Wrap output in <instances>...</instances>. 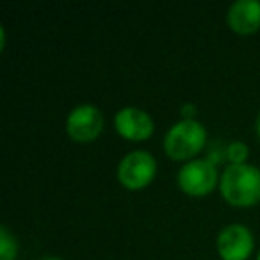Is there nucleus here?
Instances as JSON below:
<instances>
[{
	"label": "nucleus",
	"mask_w": 260,
	"mask_h": 260,
	"mask_svg": "<svg viewBox=\"0 0 260 260\" xmlns=\"http://www.w3.org/2000/svg\"><path fill=\"white\" fill-rule=\"evenodd\" d=\"M223 200L237 209H249L260 203V168L253 164H228L219 177Z\"/></svg>",
	"instance_id": "nucleus-1"
},
{
	"label": "nucleus",
	"mask_w": 260,
	"mask_h": 260,
	"mask_svg": "<svg viewBox=\"0 0 260 260\" xmlns=\"http://www.w3.org/2000/svg\"><path fill=\"white\" fill-rule=\"evenodd\" d=\"M207 128L198 119H180L164 136L162 148L171 160L189 162L207 146Z\"/></svg>",
	"instance_id": "nucleus-2"
},
{
	"label": "nucleus",
	"mask_w": 260,
	"mask_h": 260,
	"mask_svg": "<svg viewBox=\"0 0 260 260\" xmlns=\"http://www.w3.org/2000/svg\"><path fill=\"white\" fill-rule=\"evenodd\" d=\"M118 180L128 191L146 189L157 177V160L146 150H134L123 155L118 164Z\"/></svg>",
	"instance_id": "nucleus-3"
},
{
	"label": "nucleus",
	"mask_w": 260,
	"mask_h": 260,
	"mask_svg": "<svg viewBox=\"0 0 260 260\" xmlns=\"http://www.w3.org/2000/svg\"><path fill=\"white\" fill-rule=\"evenodd\" d=\"M219 177L217 166H214L207 159H192L182 164L177 173V184L184 194L202 198L219 187Z\"/></svg>",
	"instance_id": "nucleus-4"
},
{
	"label": "nucleus",
	"mask_w": 260,
	"mask_h": 260,
	"mask_svg": "<svg viewBox=\"0 0 260 260\" xmlns=\"http://www.w3.org/2000/svg\"><path fill=\"white\" fill-rule=\"evenodd\" d=\"M66 134L79 145L93 143L104 132V114L91 104H80L70 111L66 118Z\"/></svg>",
	"instance_id": "nucleus-5"
},
{
	"label": "nucleus",
	"mask_w": 260,
	"mask_h": 260,
	"mask_svg": "<svg viewBox=\"0 0 260 260\" xmlns=\"http://www.w3.org/2000/svg\"><path fill=\"white\" fill-rule=\"evenodd\" d=\"M216 249L221 260H248L255 249V237L242 223H230L219 230Z\"/></svg>",
	"instance_id": "nucleus-6"
},
{
	"label": "nucleus",
	"mask_w": 260,
	"mask_h": 260,
	"mask_svg": "<svg viewBox=\"0 0 260 260\" xmlns=\"http://www.w3.org/2000/svg\"><path fill=\"white\" fill-rule=\"evenodd\" d=\"M114 130L119 138L132 143L146 141L153 136L155 123L146 111L139 107H123L114 114Z\"/></svg>",
	"instance_id": "nucleus-7"
},
{
	"label": "nucleus",
	"mask_w": 260,
	"mask_h": 260,
	"mask_svg": "<svg viewBox=\"0 0 260 260\" xmlns=\"http://www.w3.org/2000/svg\"><path fill=\"white\" fill-rule=\"evenodd\" d=\"M226 23L232 32L249 36L260 29L258 0H235L226 11Z\"/></svg>",
	"instance_id": "nucleus-8"
},
{
	"label": "nucleus",
	"mask_w": 260,
	"mask_h": 260,
	"mask_svg": "<svg viewBox=\"0 0 260 260\" xmlns=\"http://www.w3.org/2000/svg\"><path fill=\"white\" fill-rule=\"evenodd\" d=\"M18 258V241L6 224L0 226V260Z\"/></svg>",
	"instance_id": "nucleus-9"
},
{
	"label": "nucleus",
	"mask_w": 260,
	"mask_h": 260,
	"mask_svg": "<svg viewBox=\"0 0 260 260\" xmlns=\"http://www.w3.org/2000/svg\"><path fill=\"white\" fill-rule=\"evenodd\" d=\"M249 157V148L242 141L226 143V160L230 164H246Z\"/></svg>",
	"instance_id": "nucleus-10"
},
{
	"label": "nucleus",
	"mask_w": 260,
	"mask_h": 260,
	"mask_svg": "<svg viewBox=\"0 0 260 260\" xmlns=\"http://www.w3.org/2000/svg\"><path fill=\"white\" fill-rule=\"evenodd\" d=\"M205 159L210 160L214 166H217V164H221L223 160H226V145H224L223 141H212L209 145Z\"/></svg>",
	"instance_id": "nucleus-11"
},
{
	"label": "nucleus",
	"mask_w": 260,
	"mask_h": 260,
	"mask_svg": "<svg viewBox=\"0 0 260 260\" xmlns=\"http://www.w3.org/2000/svg\"><path fill=\"white\" fill-rule=\"evenodd\" d=\"M196 111H198V109H196L194 104H185V105H182V109H180L182 119H194Z\"/></svg>",
	"instance_id": "nucleus-12"
},
{
	"label": "nucleus",
	"mask_w": 260,
	"mask_h": 260,
	"mask_svg": "<svg viewBox=\"0 0 260 260\" xmlns=\"http://www.w3.org/2000/svg\"><path fill=\"white\" fill-rule=\"evenodd\" d=\"M255 132H256V138H258V141H260V112H258V116H256V121H255Z\"/></svg>",
	"instance_id": "nucleus-13"
},
{
	"label": "nucleus",
	"mask_w": 260,
	"mask_h": 260,
	"mask_svg": "<svg viewBox=\"0 0 260 260\" xmlns=\"http://www.w3.org/2000/svg\"><path fill=\"white\" fill-rule=\"evenodd\" d=\"M41 260H62V258H59V256H47V258H41Z\"/></svg>",
	"instance_id": "nucleus-14"
},
{
	"label": "nucleus",
	"mask_w": 260,
	"mask_h": 260,
	"mask_svg": "<svg viewBox=\"0 0 260 260\" xmlns=\"http://www.w3.org/2000/svg\"><path fill=\"white\" fill-rule=\"evenodd\" d=\"M256 260H260V249H258V253H256Z\"/></svg>",
	"instance_id": "nucleus-15"
}]
</instances>
